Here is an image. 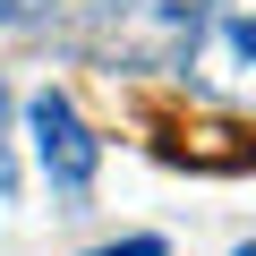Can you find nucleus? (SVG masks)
Returning a JSON list of instances; mask_svg holds the SVG:
<instances>
[{
    "instance_id": "obj_1",
    "label": "nucleus",
    "mask_w": 256,
    "mask_h": 256,
    "mask_svg": "<svg viewBox=\"0 0 256 256\" xmlns=\"http://www.w3.org/2000/svg\"><path fill=\"white\" fill-rule=\"evenodd\" d=\"M214 0H94V52L111 68H188Z\"/></svg>"
},
{
    "instance_id": "obj_2",
    "label": "nucleus",
    "mask_w": 256,
    "mask_h": 256,
    "mask_svg": "<svg viewBox=\"0 0 256 256\" xmlns=\"http://www.w3.org/2000/svg\"><path fill=\"white\" fill-rule=\"evenodd\" d=\"M26 128H34V162H43V180H52L60 196H86L94 171H102V137L77 120V102H68L60 86H43V94L26 102Z\"/></svg>"
},
{
    "instance_id": "obj_3",
    "label": "nucleus",
    "mask_w": 256,
    "mask_h": 256,
    "mask_svg": "<svg viewBox=\"0 0 256 256\" xmlns=\"http://www.w3.org/2000/svg\"><path fill=\"white\" fill-rule=\"evenodd\" d=\"M222 43L256 68V0H222Z\"/></svg>"
},
{
    "instance_id": "obj_4",
    "label": "nucleus",
    "mask_w": 256,
    "mask_h": 256,
    "mask_svg": "<svg viewBox=\"0 0 256 256\" xmlns=\"http://www.w3.org/2000/svg\"><path fill=\"white\" fill-rule=\"evenodd\" d=\"M60 0H0V26H52Z\"/></svg>"
},
{
    "instance_id": "obj_5",
    "label": "nucleus",
    "mask_w": 256,
    "mask_h": 256,
    "mask_svg": "<svg viewBox=\"0 0 256 256\" xmlns=\"http://www.w3.org/2000/svg\"><path fill=\"white\" fill-rule=\"evenodd\" d=\"M86 256H171V248L146 230V239H111V248H86Z\"/></svg>"
},
{
    "instance_id": "obj_6",
    "label": "nucleus",
    "mask_w": 256,
    "mask_h": 256,
    "mask_svg": "<svg viewBox=\"0 0 256 256\" xmlns=\"http://www.w3.org/2000/svg\"><path fill=\"white\" fill-rule=\"evenodd\" d=\"M0 188H18V171H9V154H0Z\"/></svg>"
},
{
    "instance_id": "obj_7",
    "label": "nucleus",
    "mask_w": 256,
    "mask_h": 256,
    "mask_svg": "<svg viewBox=\"0 0 256 256\" xmlns=\"http://www.w3.org/2000/svg\"><path fill=\"white\" fill-rule=\"evenodd\" d=\"M0 128H9V86H0Z\"/></svg>"
},
{
    "instance_id": "obj_8",
    "label": "nucleus",
    "mask_w": 256,
    "mask_h": 256,
    "mask_svg": "<svg viewBox=\"0 0 256 256\" xmlns=\"http://www.w3.org/2000/svg\"><path fill=\"white\" fill-rule=\"evenodd\" d=\"M239 256H256V239H239Z\"/></svg>"
}]
</instances>
